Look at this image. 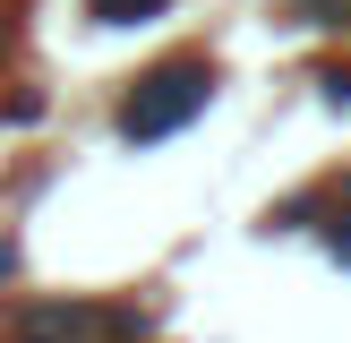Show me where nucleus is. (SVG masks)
Instances as JSON below:
<instances>
[{"instance_id": "1", "label": "nucleus", "mask_w": 351, "mask_h": 343, "mask_svg": "<svg viewBox=\"0 0 351 343\" xmlns=\"http://www.w3.org/2000/svg\"><path fill=\"white\" fill-rule=\"evenodd\" d=\"M95 9L112 17V26H137V17H154V9H163V0H95Z\"/></svg>"}]
</instances>
